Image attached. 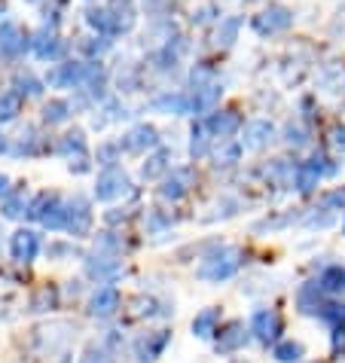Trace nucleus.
I'll return each instance as SVG.
<instances>
[{
    "mask_svg": "<svg viewBox=\"0 0 345 363\" xmlns=\"http://www.w3.org/2000/svg\"><path fill=\"white\" fill-rule=\"evenodd\" d=\"M86 22L95 27L98 34H119L116 31V18H114V13H110V9H89L86 13Z\"/></svg>",
    "mask_w": 345,
    "mask_h": 363,
    "instance_id": "obj_27",
    "label": "nucleus"
},
{
    "mask_svg": "<svg viewBox=\"0 0 345 363\" xmlns=\"http://www.w3.org/2000/svg\"><path fill=\"white\" fill-rule=\"evenodd\" d=\"M293 25V13L287 6H269L263 9L260 16H254V31L260 37H269V34H282Z\"/></svg>",
    "mask_w": 345,
    "mask_h": 363,
    "instance_id": "obj_6",
    "label": "nucleus"
},
{
    "mask_svg": "<svg viewBox=\"0 0 345 363\" xmlns=\"http://www.w3.org/2000/svg\"><path fill=\"white\" fill-rule=\"evenodd\" d=\"M296 309L303 314H318V309H321V284L318 281H309L296 290Z\"/></svg>",
    "mask_w": 345,
    "mask_h": 363,
    "instance_id": "obj_20",
    "label": "nucleus"
},
{
    "mask_svg": "<svg viewBox=\"0 0 345 363\" xmlns=\"http://www.w3.org/2000/svg\"><path fill=\"white\" fill-rule=\"evenodd\" d=\"M64 214H68V204H64L59 195H55L52 204L46 208V214L40 217V223H43L46 229H64Z\"/></svg>",
    "mask_w": 345,
    "mask_h": 363,
    "instance_id": "obj_34",
    "label": "nucleus"
},
{
    "mask_svg": "<svg viewBox=\"0 0 345 363\" xmlns=\"http://www.w3.org/2000/svg\"><path fill=\"white\" fill-rule=\"evenodd\" d=\"M104 220L110 223V226H116V223H126V220H128V214H126L123 208H114L110 214H104Z\"/></svg>",
    "mask_w": 345,
    "mask_h": 363,
    "instance_id": "obj_49",
    "label": "nucleus"
},
{
    "mask_svg": "<svg viewBox=\"0 0 345 363\" xmlns=\"http://www.w3.org/2000/svg\"><path fill=\"white\" fill-rule=\"evenodd\" d=\"M25 34L22 27H18L16 22H0V55L4 59H18V55L25 52Z\"/></svg>",
    "mask_w": 345,
    "mask_h": 363,
    "instance_id": "obj_13",
    "label": "nucleus"
},
{
    "mask_svg": "<svg viewBox=\"0 0 345 363\" xmlns=\"http://www.w3.org/2000/svg\"><path fill=\"white\" fill-rule=\"evenodd\" d=\"M275 128L269 119H254V123L245 125V137H241V144H245V150H263V147L272 141Z\"/></svg>",
    "mask_w": 345,
    "mask_h": 363,
    "instance_id": "obj_16",
    "label": "nucleus"
},
{
    "mask_svg": "<svg viewBox=\"0 0 345 363\" xmlns=\"http://www.w3.org/2000/svg\"><path fill=\"white\" fill-rule=\"evenodd\" d=\"M171 342V330H150L144 336L135 339V357L138 363H156L162 357V351Z\"/></svg>",
    "mask_w": 345,
    "mask_h": 363,
    "instance_id": "obj_4",
    "label": "nucleus"
},
{
    "mask_svg": "<svg viewBox=\"0 0 345 363\" xmlns=\"http://www.w3.org/2000/svg\"><path fill=\"white\" fill-rule=\"evenodd\" d=\"M153 110H159V113H174V116H181V113H186L190 110V98L186 95H181V92H169V95H159L153 101Z\"/></svg>",
    "mask_w": 345,
    "mask_h": 363,
    "instance_id": "obj_22",
    "label": "nucleus"
},
{
    "mask_svg": "<svg viewBox=\"0 0 345 363\" xmlns=\"http://www.w3.org/2000/svg\"><path fill=\"white\" fill-rule=\"evenodd\" d=\"M9 254H13L16 263H34L37 254H40V235L34 229H18L9 238Z\"/></svg>",
    "mask_w": 345,
    "mask_h": 363,
    "instance_id": "obj_9",
    "label": "nucleus"
},
{
    "mask_svg": "<svg viewBox=\"0 0 345 363\" xmlns=\"http://www.w3.org/2000/svg\"><path fill=\"white\" fill-rule=\"evenodd\" d=\"M18 86H25V89H18V95H22V92H28V95H40L43 92V82H37L34 77H18Z\"/></svg>",
    "mask_w": 345,
    "mask_h": 363,
    "instance_id": "obj_42",
    "label": "nucleus"
},
{
    "mask_svg": "<svg viewBox=\"0 0 345 363\" xmlns=\"http://www.w3.org/2000/svg\"><path fill=\"white\" fill-rule=\"evenodd\" d=\"M318 284H321V290H327V293H345V269L342 266H327L321 272Z\"/></svg>",
    "mask_w": 345,
    "mask_h": 363,
    "instance_id": "obj_29",
    "label": "nucleus"
},
{
    "mask_svg": "<svg viewBox=\"0 0 345 363\" xmlns=\"http://www.w3.org/2000/svg\"><path fill=\"white\" fill-rule=\"evenodd\" d=\"M86 73H89V64H77V61H71V64H59L55 70H49V77H46V82L49 86H80L83 80H86Z\"/></svg>",
    "mask_w": 345,
    "mask_h": 363,
    "instance_id": "obj_15",
    "label": "nucleus"
},
{
    "mask_svg": "<svg viewBox=\"0 0 345 363\" xmlns=\"http://www.w3.org/2000/svg\"><path fill=\"white\" fill-rule=\"evenodd\" d=\"M18 113H22V95L18 92H4L0 95V125L13 123Z\"/></svg>",
    "mask_w": 345,
    "mask_h": 363,
    "instance_id": "obj_31",
    "label": "nucleus"
},
{
    "mask_svg": "<svg viewBox=\"0 0 345 363\" xmlns=\"http://www.w3.org/2000/svg\"><path fill=\"white\" fill-rule=\"evenodd\" d=\"M119 272H123L119 259L110 257V254H101V250H95V254L86 259V275L95 278V281H114Z\"/></svg>",
    "mask_w": 345,
    "mask_h": 363,
    "instance_id": "obj_12",
    "label": "nucleus"
},
{
    "mask_svg": "<svg viewBox=\"0 0 345 363\" xmlns=\"http://www.w3.org/2000/svg\"><path fill=\"white\" fill-rule=\"evenodd\" d=\"M333 217H309L305 220V226H330Z\"/></svg>",
    "mask_w": 345,
    "mask_h": 363,
    "instance_id": "obj_51",
    "label": "nucleus"
},
{
    "mask_svg": "<svg viewBox=\"0 0 345 363\" xmlns=\"http://www.w3.org/2000/svg\"><path fill=\"white\" fill-rule=\"evenodd\" d=\"M6 190H9V178H6V174H0V199L6 195Z\"/></svg>",
    "mask_w": 345,
    "mask_h": 363,
    "instance_id": "obj_53",
    "label": "nucleus"
},
{
    "mask_svg": "<svg viewBox=\"0 0 345 363\" xmlns=\"http://www.w3.org/2000/svg\"><path fill=\"white\" fill-rule=\"evenodd\" d=\"M110 46V40H104V37H98V43H83V52L86 55H101Z\"/></svg>",
    "mask_w": 345,
    "mask_h": 363,
    "instance_id": "obj_45",
    "label": "nucleus"
},
{
    "mask_svg": "<svg viewBox=\"0 0 345 363\" xmlns=\"http://www.w3.org/2000/svg\"><path fill=\"white\" fill-rule=\"evenodd\" d=\"M217 324H220V309H205L193 318V336L199 339H214L217 333Z\"/></svg>",
    "mask_w": 345,
    "mask_h": 363,
    "instance_id": "obj_21",
    "label": "nucleus"
},
{
    "mask_svg": "<svg viewBox=\"0 0 345 363\" xmlns=\"http://www.w3.org/2000/svg\"><path fill=\"white\" fill-rule=\"evenodd\" d=\"M46 254H49V259H55V257H71V254H77V247H73V245H49Z\"/></svg>",
    "mask_w": 345,
    "mask_h": 363,
    "instance_id": "obj_43",
    "label": "nucleus"
},
{
    "mask_svg": "<svg viewBox=\"0 0 345 363\" xmlns=\"http://www.w3.org/2000/svg\"><path fill=\"white\" fill-rule=\"evenodd\" d=\"M0 211H4L6 220H18L22 214H28V195H25V190H16V192L4 195V204H0Z\"/></svg>",
    "mask_w": 345,
    "mask_h": 363,
    "instance_id": "obj_26",
    "label": "nucleus"
},
{
    "mask_svg": "<svg viewBox=\"0 0 345 363\" xmlns=\"http://www.w3.org/2000/svg\"><path fill=\"white\" fill-rule=\"evenodd\" d=\"M305 355V348H303V342H293V339H284V342H275V348H272V357L278 363H300Z\"/></svg>",
    "mask_w": 345,
    "mask_h": 363,
    "instance_id": "obj_24",
    "label": "nucleus"
},
{
    "mask_svg": "<svg viewBox=\"0 0 345 363\" xmlns=\"http://www.w3.org/2000/svg\"><path fill=\"white\" fill-rule=\"evenodd\" d=\"M165 226H171V220L169 217H162L159 211H150V232H159Z\"/></svg>",
    "mask_w": 345,
    "mask_h": 363,
    "instance_id": "obj_46",
    "label": "nucleus"
},
{
    "mask_svg": "<svg viewBox=\"0 0 345 363\" xmlns=\"http://www.w3.org/2000/svg\"><path fill=\"white\" fill-rule=\"evenodd\" d=\"M116 156H119V147L116 144H101L98 147V162L101 165H114Z\"/></svg>",
    "mask_w": 345,
    "mask_h": 363,
    "instance_id": "obj_41",
    "label": "nucleus"
},
{
    "mask_svg": "<svg viewBox=\"0 0 345 363\" xmlns=\"http://www.w3.org/2000/svg\"><path fill=\"white\" fill-rule=\"evenodd\" d=\"M116 312H119V290L114 284L98 287V290L92 293V300H89V314L92 318H98V321H107V318H114Z\"/></svg>",
    "mask_w": 345,
    "mask_h": 363,
    "instance_id": "obj_10",
    "label": "nucleus"
},
{
    "mask_svg": "<svg viewBox=\"0 0 345 363\" xmlns=\"http://www.w3.org/2000/svg\"><path fill=\"white\" fill-rule=\"evenodd\" d=\"M71 110H73V107L68 104V101L55 98V101H49V104L43 107V119H46L49 125H61V123H68V119H71Z\"/></svg>",
    "mask_w": 345,
    "mask_h": 363,
    "instance_id": "obj_33",
    "label": "nucleus"
},
{
    "mask_svg": "<svg viewBox=\"0 0 345 363\" xmlns=\"http://www.w3.org/2000/svg\"><path fill=\"white\" fill-rule=\"evenodd\" d=\"M208 147H211V132L205 128V123H195L193 141H190V156L193 159H202V156H208Z\"/></svg>",
    "mask_w": 345,
    "mask_h": 363,
    "instance_id": "obj_32",
    "label": "nucleus"
},
{
    "mask_svg": "<svg viewBox=\"0 0 345 363\" xmlns=\"http://www.w3.org/2000/svg\"><path fill=\"white\" fill-rule=\"evenodd\" d=\"M269 178L278 180V183H287V180H293V168L284 159H275L272 165H269Z\"/></svg>",
    "mask_w": 345,
    "mask_h": 363,
    "instance_id": "obj_40",
    "label": "nucleus"
},
{
    "mask_svg": "<svg viewBox=\"0 0 345 363\" xmlns=\"http://www.w3.org/2000/svg\"><path fill=\"white\" fill-rule=\"evenodd\" d=\"M0 235H4V232H0Z\"/></svg>",
    "mask_w": 345,
    "mask_h": 363,
    "instance_id": "obj_56",
    "label": "nucleus"
},
{
    "mask_svg": "<svg viewBox=\"0 0 345 363\" xmlns=\"http://www.w3.org/2000/svg\"><path fill=\"white\" fill-rule=\"evenodd\" d=\"M214 13H217V9H214L211 4H205V6L199 9V13H195V16H193V22H199V25H205V22H211V18H214Z\"/></svg>",
    "mask_w": 345,
    "mask_h": 363,
    "instance_id": "obj_47",
    "label": "nucleus"
},
{
    "mask_svg": "<svg viewBox=\"0 0 345 363\" xmlns=\"http://www.w3.org/2000/svg\"><path fill=\"white\" fill-rule=\"evenodd\" d=\"M333 204H342L345 208V190H339V192H333V195H327V199H324V208H333Z\"/></svg>",
    "mask_w": 345,
    "mask_h": 363,
    "instance_id": "obj_50",
    "label": "nucleus"
},
{
    "mask_svg": "<svg viewBox=\"0 0 345 363\" xmlns=\"http://www.w3.org/2000/svg\"><path fill=\"white\" fill-rule=\"evenodd\" d=\"M287 144H296V147H300V144H305V132H303V128L300 125H287Z\"/></svg>",
    "mask_w": 345,
    "mask_h": 363,
    "instance_id": "obj_44",
    "label": "nucleus"
},
{
    "mask_svg": "<svg viewBox=\"0 0 345 363\" xmlns=\"http://www.w3.org/2000/svg\"><path fill=\"white\" fill-rule=\"evenodd\" d=\"M132 190V180H128V174L123 168H116V165H107L104 171L98 174V183H95V199L98 202H114L119 195H126Z\"/></svg>",
    "mask_w": 345,
    "mask_h": 363,
    "instance_id": "obj_3",
    "label": "nucleus"
},
{
    "mask_svg": "<svg viewBox=\"0 0 345 363\" xmlns=\"http://www.w3.org/2000/svg\"><path fill=\"white\" fill-rule=\"evenodd\" d=\"M4 150H6V137L0 135V153H4Z\"/></svg>",
    "mask_w": 345,
    "mask_h": 363,
    "instance_id": "obj_54",
    "label": "nucleus"
},
{
    "mask_svg": "<svg viewBox=\"0 0 345 363\" xmlns=\"http://www.w3.org/2000/svg\"><path fill=\"white\" fill-rule=\"evenodd\" d=\"M0 13H4V6H0Z\"/></svg>",
    "mask_w": 345,
    "mask_h": 363,
    "instance_id": "obj_55",
    "label": "nucleus"
},
{
    "mask_svg": "<svg viewBox=\"0 0 345 363\" xmlns=\"http://www.w3.org/2000/svg\"><path fill=\"white\" fill-rule=\"evenodd\" d=\"M193 186V171L190 168H174L171 178H165V183L159 186V195L165 202H181Z\"/></svg>",
    "mask_w": 345,
    "mask_h": 363,
    "instance_id": "obj_14",
    "label": "nucleus"
},
{
    "mask_svg": "<svg viewBox=\"0 0 345 363\" xmlns=\"http://www.w3.org/2000/svg\"><path fill=\"white\" fill-rule=\"evenodd\" d=\"M31 49L37 59H43V61H55V59H61V40H59V34H49V31H40L31 40Z\"/></svg>",
    "mask_w": 345,
    "mask_h": 363,
    "instance_id": "obj_18",
    "label": "nucleus"
},
{
    "mask_svg": "<svg viewBox=\"0 0 345 363\" xmlns=\"http://www.w3.org/2000/svg\"><path fill=\"white\" fill-rule=\"evenodd\" d=\"M321 174H324V168H321V159H312L309 165H300V168L293 171V186H296V190H300V192L305 195V192H312L315 186H318Z\"/></svg>",
    "mask_w": 345,
    "mask_h": 363,
    "instance_id": "obj_19",
    "label": "nucleus"
},
{
    "mask_svg": "<svg viewBox=\"0 0 345 363\" xmlns=\"http://www.w3.org/2000/svg\"><path fill=\"white\" fill-rule=\"evenodd\" d=\"M37 153H40V137H37L34 128H28L18 137V144L13 147V156H37Z\"/></svg>",
    "mask_w": 345,
    "mask_h": 363,
    "instance_id": "obj_36",
    "label": "nucleus"
},
{
    "mask_svg": "<svg viewBox=\"0 0 345 363\" xmlns=\"http://www.w3.org/2000/svg\"><path fill=\"white\" fill-rule=\"evenodd\" d=\"M205 128L214 135V137H220V141H229L232 135H238V128H241V116L236 113V110H217V113H211L208 119H205Z\"/></svg>",
    "mask_w": 345,
    "mask_h": 363,
    "instance_id": "obj_11",
    "label": "nucleus"
},
{
    "mask_svg": "<svg viewBox=\"0 0 345 363\" xmlns=\"http://www.w3.org/2000/svg\"><path fill=\"white\" fill-rule=\"evenodd\" d=\"M245 345H248L245 321H229L226 327H220L217 333H214V348H217V355H232V351H238Z\"/></svg>",
    "mask_w": 345,
    "mask_h": 363,
    "instance_id": "obj_7",
    "label": "nucleus"
},
{
    "mask_svg": "<svg viewBox=\"0 0 345 363\" xmlns=\"http://www.w3.org/2000/svg\"><path fill=\"white\" fill-rule=\"evenodd\" d=\"M220 82L214 80H205V82H195V95L190 101V107L195 110V113H205V110H214V104L220 101Z\"/></svg>",
    "mask_w": 345,
    "mask_h": 363,
    "instance_id": "obj_17",
    "label": "nucleus"
},
{
    "mask_svg": "<svg viewBox=\"0 0 345 363\" xmlns=\"http://www.w3.org/2000/svg\"><path fill=\"white\" fill-rule=\"evenodd\" d=\"M238 27H241V18H236V16L223 18L220 27H217V46H232V43H236Z\"/></svg>",
    "mask_w": 345,
    "mask_h": 363,
    "instance_id": "obj_37",
    "label": "nucleus"
},
{
    "mask_svg": "<svg viewBox=\"0 0 345 363\" xmlns=\"http://www.w3.org/2000/svg\"><path fill=\"white\" fill-rule=\"evenodd\" d=\"M318 318H321L324 324H330L333 330H342V327H345V305H339V302L321 305V309H318Z\"/></svg>",
    "mask_w": 345,
    "mask_h": 363,
    "instance_id": "obj_35",
    "label": "nucleus"
},
{
    "mask_svg": "<svg viewBox=\"0 0 345 363\" xmlns=\"http://www.w3.org/2000/svg\"><path fill=\"white\" fill-rule=\"evenodd\" d=\"M59 153L68 156V159H73V156H83L86 153V135L80 132V128H73V132H68L59 141Z\"/></svg>",
    "mask_w": 345,
    "mask_h": 363,
    "instance_id": "obj_30",
    "label": "nucleus"
},
{
    "mask_svg": "<svg viewBox=\"0 0 345 363\" xmlns=\"http://www.w3.org/2000/svg\"><path fill=\"white\" fill-rule=\"evenodd\" d=\"M169 159H171V153L169 150H156L150 159L144 162V168H141V174H144V180H156V178H162L165 171H169Z\"/></svg>",
    "mask_w": 345,
    "mask_h": 363,
    "instance_id": "obj_28",
    "label": "nucleus"
},
{
    "mask_svg": "<svg viewBox=\"0 0 345 363\" xmlns=\"http://www.w3.org/2000/svg\"><path fill=\"white\" fill-rule=\"evenodd\" d=\"M333 147L345 150V128H337V132H333Z\"/></svg>",
    "mask_w": 345,
    "mask_h": 363,
    "instance_id": "obj_52",
    "label": "nucleus"
},
{
    "mask_svg": "<svg viewBox=\"0 0 345 363\" xmlns=\"http://www.w3.org/2000/svg\"><path fill=\"white\" fill-rule=\"evenodd\" d=\"M159 144V132H156L153 125H135L132 132H126L123 135V141H119V150H126V153H132V156H141L147 150H153V147Z\"/></svg>",
    "mask_w": 345,
    "mask_h": 363,
    "instance_id": "obj_8",
    "label": "nucleus"
},
{
    "mask_svg": "<svg viewBox=\"0 0 345 363\" xmlns=\"http://www.w3.org/2000/svg\"><path fill=\"white\" fill-rule=\"evenodd\" d=\"M52 309H59V290H55V287H40V290L34 293V300L28 302V312H34V314L52 312Z\"/></svg>",
    "mask_w": 345,
    "mask_h": 363,
    "instance_id": "obj_25",
    "label": "nucleus"
},
{
    "mask_svg": "<svg viewBox=\"0 0 345 363\" xmlns=\"http://www.w3.org/2000/svg\"><path fill=\"white\" fill-rule=\"evenodd\" d=\"M64 204H68V214H64V229H68L73 238H86L89 229H92V208H89V202L83 199V195H73V199L64 202Z\"/></svg>",
    "mask_w": 345,
    "mask_h": 363,
    "instance_id": "obj_5",
    "label": "nucleus"
},
{
    "mask_svg": "<svg viewBox=\"0 0 345 363\" xmlns=\"http://www.w3.org/2000/svg\"><path fill=\"white\" fill-rule=\"evenodd\" d=\"M95 250H101V254H110V257H116L119 250H123V241H119L114 232H101V235L95 238Z\"/></svg>",
    "mask_w": 345,
    "mask_h": 363,
    "instance_id": "obj_39",
    "label": "nucleus"
},
{
    "mask_svg": "<svg viewBox=\"0 0 345 363\" xmlns=\"http://www.w3.org/2000/svg\"><path fill=\"white\" fill-rule=\"evenodd\" d=\"M238 156H241V147H238V144L223 141V147H220L217 153H214V165H217V168H229V165L238 162Z\"/></svg>",
    "mask_w": 345,
    "mask_h": 363,
    "instance_id": "obj_38",
    "label": "nucleus"
},
{
    "mask_svg": "<svg viewBox=\"0 0 345 363\" xmlns=\"http://www.w3.org/2000/svg\"><path fill=\"white\" fill-rule=\"evenodd\" d=\"M80 363H116V351L107 345V342H89L83 348Z\"/></svg>",
    "mask_w": 345,
    "mask_h": 363,
    "instance_id": "obj_23",
    "label": "nucleus"
},
{
    "mask_svg": "<svg viewBox=\"0 0 345 363\" xmlns=\"http://www.w3.org/2000/svg\"><path fill=\"white\" fill-rule=\"evenodd\" d=\"M68 168H71V171H77V174H86V171H89V159H86V153L77 156V159H71Z\"/></svg>",
    "mask_w": 345,
    "mask_h": 363,
    "instance_id": "obj_48",
    "label": "nucleus"
},
{
    "mask_svg": "<svg viewBox=\"0 0 345 363\" xmlns=\"http://www.w3.org/2000/svg\"><path fill=\"white\" fill-rule=\"evenodd\" d=\"M248 333H254L263 345H275L284 333V321H282V314L272 312V309H260V312L250 314Z\"/></svg>",
    "mask_w": 345,
    "mask_h": 363,
    "instance_id": "obj_2",
    "label": "nucleus"
},
{
    "mask_svg": "<svg viewBox=\"0 0 345 363\" xmlns=\"http://www.w3.org/2000/svg\"><path fill=\"white\" fill-rule=\"evenodd\" d=\"M241 263H245V257H241L238 247H217L214 254H208L195 269V275L202 278V281H226V278L238 275Z\"/></svg>",
    "mask_w": 345,
    "mask_h": 363,
    "instance_id": "obj_1",
    "label": "nucleus"
}]
</instances>
